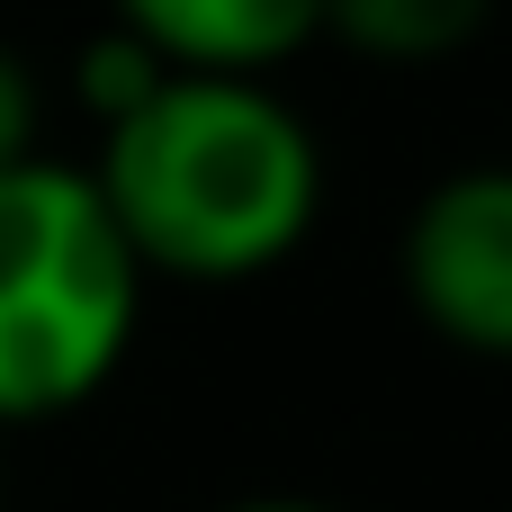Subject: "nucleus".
<instances>
[{"instance_id": "nucleus-3", "label": "nucleus", "mask_w": 512, "mask_h": 512, "mask_svg": "<svg viewBox=\"0 0 512 512\" xmlns=\"http://www.w3.org/2000/svg\"><path fill=\"white\" fill-rule=\"evenodd\" d=\"M396 279L450 351L512 360V162H468L414 198Z\"/></svg>"}, {"instance_id": "nucleus-5", "label": "nucleus", "mask_w": 512, "mask_h": 512, "mask_svg": "<svg viewBox=\"0 0 512 512\" xmlns=\"http://www.w3.org/2000/svg\"><path fill=\"white\" fill-rule=\"evenodd\" d=\"M495 0H324V36H342L360 63H387V72H423V63H450L486 36Z\"/></svg>"}, {"instance_id": "nucleus-2", "label": "nucleus", "mask_w": 512, "mask_h": 512, "mask_svg": "<svg viewBox=\"0 0 512 512\" xmlns=\"http://www.w3.org/2000/svg\"><path fill=\"white\" fill-rule=\"evenodd\" d=\"M144 270L81 162L0 171V432L81 414L135 351Z\"/></svg>"}, {"instance_id": "nucleus-4", "label": "nucleus", "mask_w": 512, "mask_h": 512, "mask_svg": "<svg viewBox=\"0 0 512 512\" xmlns=\"http://www.w3.org/2000/svg\"><path fill=\"white\" fill-rule=\"evenodd\" d=\"M108 27H126L162 72L270 81L324 36V0H108Z\"/></svg>"}, {"instance_id": "nucleus-1", "label": "nucleus", "mask_w": 512, "mask_h": 512, "mask_svg": "<svg viewBox=\"0 0 512 512\" xmlns=\"http://www.w3.org/2000/svg\"><path fill=\"white\" fill-rule=\"evenodd\" d=\"M90 189L144 279L243 288L315 234L324 144L270 81L162 72V90L99 135Z\"/></svg>"}, {"instance_id": "nucleus-7", "label": "nucleus", "mask_w": 512, "mask_h": 512, "mask_svg": "<svg viewBox=\"0 0 512 512\" xmlns=\"http://www.w3.org/2000/svg\"><path fill=\"white\" fill-rule=\"evenodd\" d=\"M45 153V81L18 45H0V171Z\"/></svg>"}, {"instance_id": "nucleus-6", "label": "nucleus", "mask_w": 512, "mask_h": 512, "mask_svg": "<svg viewBox=\"0 0 512 512\" xmlns=\"http://www.w3.org/2000/svg\"><path fill=\"white\" fill-rule=\"evenodd\" d=\"M153 90H162V63H153L126 27H99V36H81V45H72V99L90 108V126H99V135H108V126H126Z\"/></svg>"}, {"instance_id": "nucleus-8", "label": "nucleus", "mask_w": 512, "mask_h": 512, "mask_svg": "<svg viewBox=\"0 0 512 512\" xmlns=\"http://www.w3.org/2000/svg\"><path fill=\"white\" fill-rule=\"evenodd\" d=\"M225 512H333V504H306V495H243V504H225Z\"/></svg>"}]
</instances>
